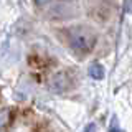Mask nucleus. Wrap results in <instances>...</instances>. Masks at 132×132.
Returning a JSON list of instances; mask_svg holds the SVG:
<instances>
[{"instance_id": "nucleus-5", "label": "nucleus", "mask_w": 132, "mask_h": 132, "mask_svg": "<svg viewBox=\"0 0 132 132\" xmlns=\"http://www.w3.org/2000/svg\"><path fill=\"white\" fill-rule=\"evenodd\" d=\"M10 121V111L8 109H0V130L8 124Z\"/></svg>"}, {"instance_id": "nucleus-4", "label": "nucleus", "mask_w": 132, "mask_h": 132, "mask_svg": "<svg viewBox=\"0 0 132 132\" xmlns=\"http://www.w3.org/2000/svg\"><path fill=\"white\" fill-rule=\"evenodd\" d=\"M88 73H89L91 78H94V79H102V78H104V68H102L99 63H93V64H91L89 69H88Z\"/></svg>"}, {"instance_id": "nucleus-3", "label": "nucleus", "mask_w": 132, "mask_h": 132, "mask_svg": "<svg viewBox=\"0 0 132 132\" xmlns=\"http://www.w3.org/2000/svg\"><path fill=\"white\" fill-rule=\"evenodd\" d=\"M73 84H74V78L69 71H58L50 79V88L56 93H66L73 88Z\"/></svg>"}, {"instance_id": "nucleus-1", "label": "nucleus", "mask_w": 132, "mask_h": 132, "mask_svg": "<svg viewBox=\"0 0 132 132\" xmlns=\"http://www.w3.org/2000/svg\"><path fill=\"white\" fill-rule=\"evenodd\" d=\"M64 35H66V41L71 46V50L74 53H79V55L89 53L97 41L96 31L93 28L86 27V25H76V27L68 28L64 31Z\"/></svg>"}, {"instance_id": "nucleus-2", "label": "nucleus", "mask_w": 132, "mask_h": 132, "mask_svg": "<svg viewBox=\"0 0 132 132\" xmlns=\"http://www.w3.org/2000/svg\"><path fill=\"white\" fill-rule=\"evenodd\" d=\"M38 7H45V13L56 20H68L76 12V7L69 2H40Z\"/></svg>"}]
</instances>
